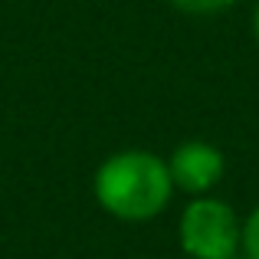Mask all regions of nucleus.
Here are the masks:
<instances>
[{
  "instance_id": "423d86ee",
  "label": "nucleus",
  "mask_w": 259,
  "mask_h": 259,
  "mask_svg": "<svg viewBox=\"0 0 259 259\" xmlns=\"http://www.w3.org/2000/svg\"><path fill=\"white\" fill-rule=\"evenodd\" d=\"M253 36H256V46H259V7H256V13H253Z\"/></svg>"
},
{
  "instance_id": "20e7f679",
  "label": "nucleus",
  "mask_w": 259,
  "mask_h": 259,
  "mask_svg": "<svg viewBox=\"0 0 259 259\" xmlns=\"http://www.w3.org/2000/svg\"><path fill=\"white\" fill-rule=\"evenodd\" d=\"M171 4L184 13H200V17H207V13H220V10H227V7H233L236 0H171Z\"/></svg>"
},
{
  "instance_id": "f257e3e1",
  "label": "nucleus",
  "mask_w": 259,
  "mask_h": 259,
  "mask_svg": "<svg viewBox=\"0 0 259 259\" xmlns=\"http://www.w3.org/2000/svg\"><path fill=\"white\" fill-rule=\"evenodd\" d=\"M171 171L148 151H125L108 158L95 174V197L121 220H151L171 200Z\"/></svg>"
},
{
  "instance_id": "f03ea898",
  "label": "nucleus",
  "mask_w": 259,
  "mask_h": 259,
  "mask_svg": "<svg viewBox=\"0 0 259 259\" xmlns=\"http://www.w3.org/2000/svg\"><path fill=\"white\" fill-rule=\"evenodd\" d=\"M243 227L223 200H194L181 217V246L194 259H233Z\"/></svg>"
},
{
  "instance_id": "7ed1b4c3",
  "label": "nucleus",
  "mask_w": 259,
  "mask_h": 259,
  "mask_svg": "<svg viewBox=\"0 0 259 259\" xmlns=\"http://www.w3.org/2000/svg\"><path fill=\"white\" fill-rule=\"evenodd\" d=\"M223 154L207 141H187L171 154V181L187 194H203L223 177Z\"/></svg>"
},
{
  "instance_id": "39448f33",
  "label": "nucleus",
  "mask_w": 259,
  "mask_h": 259,
  "mask_svg": "<svg viewBox=\"0 0 259 259\" xmlns=\"http://www.w3.org/2000/svg\"><path fill=\"white\" fill-rule=\"evenodd\" d=\"M240 243H243V249H246V259H259V207L249 213V220L243 223Z\"/></svg>"
},
{
  "instance_id": "0eeeda50",
  "label": "nucleus",
  "mask_w": 259,
  "mask_h": 259,
  "mask_svg": "<svg viewBox=\"0 0 259 259\" xmlns=\"http://www.w3.org/2000/svg\"><path fill=\"white\" fill-rule=\"evenodd\" d=\"M233 259H236V256H233Z\"/></svg>"
}]
</instances>
